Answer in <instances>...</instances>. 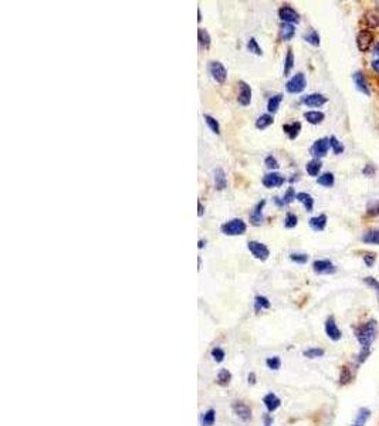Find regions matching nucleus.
I'll return each mask as SVG.
<instances>
[{"instance_id":"f257e3e1","label":"nucleus","mask_w":379,"mask_h":426,"mask_svg":"<svg viewBox=\"0 0 379 426\" xmlns=\"http://www.w3.org/2000/svg\"><path fill=\"white\" fill-rule=\"evenodd\" d=\"M354 337L359 344V349H372V345L376 340L379 333L378 321L369 318L364 321L362 324H358L354 327Z\"/></svg>"},{"instance_id":"f03ea898","label":"nucleus","mask_w":379,"mask_h":426,"mask_svg":"<svg viewBox=\"0 0 379 426\" xmlns=\"http://www.w3.org/2000/svg\"><path fill=\"white\" fill-rule=\"evenodd\" d=\"M220 230L226 236H240L247 230V225L241 219H232L220 226Z\"/></svg>"},{"instance_id":"7ed1b4c3","label":"nucleus","mask_w":379,"mask_h":426,"mask_svg":"<svg viewBox=\"0 0 379 426\" xmlns=\"http://www.w3.org/2000/svg\"><path fill=\"white\" fill-rule=\"evenodd\" d=\"M305 87H307V78L304 73H297L287 81L286 90L290 94H300L305 90Z\"/></svg>"},{"instance_id":"20e7f679","label":"nucleus","mask_w":379,"mask_h":426,"mask_svg":"<svg viewBox=\"0 0 379 426\" xmlns=\"http://www.w3.org/2000/svg\"><path fill=\"white\" fill-rule=\"evenodd\" d=\"M358 370H359V368H358L354 362L342 365V368H341L340 371V378H338L341 387H347L351 382H354Z\"/></svg>"},{"instance_id":"39448f33","label":"nucleus","mask_w":379,"mask_h":426,"mask_svg":"<svg viewBox=\"0 0 379 426\" xmlns=\"http://www.w3.org/2000/svg\"><path fill=\"white\" fill-rule=\"evenodd\" d=\"M324 331L325 335L331 341H334V342H338V341L342 338V331H341V328L338 327V324H337L334 316H330V317L325 320Z\"/></svg>"},{"instance_id":"423d86ee","label":"nucleus","mask_w":379,"mask_h":426,"mask_svg":"<svg viewBox=\"0 0 379 426\" xmlns=\"http://www.w3.org/2000/svg\"><path fill=\"white\" fill-rule=\"evenodd\" d=\"M247 249L248 252L255 256L257 260H260V262H266V260L269 259V256H270L269 248H267L264 243H260V241L250 240L247 243Z\"/></svg>"},{"instance_id":"0eeeda50","label":"nucleus","mask_w":379,"mask_h":426,"mask_svg":"<svg viewBox=\"0 0 379 426\" xmlns=\"http://www.w3.org/2000/svg\"><path fill=\"white\" fill-rule=\"evenodd\" d=\"M279 17L283 23L287 24H297L300 23V15L294 8L284 5L279 9Z\"/></svg>"},{"instance_id":"6e6552de","label":"nucleus","mask_w":379,"mask_h":426,"mask_svg":"<svg viewBox=\"0 0 379 426\" xmlns=\"http://www.w3.org/2000/svg\"><path fill=\"white\" fill-rule=\"evenodd\" d=\"M372 43H373V34H372L371 30L365 29V30H361L358 33V36H356V46H358V50L361 53H366L371 48Z\"/></svg>"},{"instance_id":"1a4fd4ad","label":"nucleus","mask_w":379,"mask_h":426,"mask_svg":"<svg viewBox=\"0 0 379 426\" xmlns=\"http://www.w3.org/2000/svg\"><path fill=\"white\" fill-rule=\"evenodd\" d=\"M209 73L212 78L219 83V84H223L226 81V77H227V70L226 67L222 64L220 62H210L209 63Z\"/></svg>"},{"instance_id":"9d476101","label":"nucleus","mask_w":379,"mask_h":426,"mask_svg":"<svg viewBox=\"0 0 379 426\" xmlns=\"http://www.w3.org/2000/svg\"><path fill=\"white\" fill-rule=\"evenodd\" d=\"M328 149H330V138H320L312 144L309 152L315 159H320V158H324L328 154Z\"/></svg>"},{"instance_id":"9b49d317","label":"nucleus","mask_w":379,"mask_h":426,"mask_svg":"<svg viewBox=\"0 0 379 426\" xmlns=\"http://www.w3.org/2000/svg\"><path fill=\"white\" fill-rule=\"evenodd\" d=\"M312 270L315 274H334L337 271V267L331 260L321 259V260H315L312 263Z\"/></svg>"},{"instance_id":"f8f14e48","label":"nucleus","mask_w":379,"mask_h":426,"mask_svg":"<svg viewBox=\"0 0 379 426\" xmlns=\"http://www.w3.org/2000/svg\"><path fill=\"white\" fill-rule=\"evenodd\" d=\"M327 102H328V98H327L325 95H323V94H318V93L305 95V97H302V100H301V104L307 105V107H309V108H318V107H323V105L327 104Z\"/></svg>"},{"instance_id":"ddd939ff","label":"nucleus","mask_w":379,"mask_h":426,"mask_svg":"<svg viewBox=\"0 0 379 426\" xmlns=\"http://www.w3.org/2000/svg\"><path fill=\"white\" fill-rule=\"evenodd\" d=\"M237 102L243 107H247L251 102V87L246 81H239V95Z\"/></svg>"},{"instance_id":"4468645a","label":"nucleus","mask_w":379,"mask_h":426,"mask_svg":"<svg viewBox=\"0 0 379 426\" xmlns=\"http://www.w3.org/2000/svg\"><path fill=\"white\" fill-rule=\"evenodd\" d=\"M352 80H354L356 90H358L359 93H362L364 95H368V97L371 95V88H369V84H368L366 77H365L362 71H355V73L352 74Z\"/></svg>"},{"instance_id":"2eb2a0df","label":"nucleus","mask_w":379,"mask_h":426,"mask_svg":"<svg viewBox=\"0 0 379 426\" xmlns=\"http://www.w3.org/2000/svg\"><path fill=\"white\" fill-rule=\"evenodd\" d=\"M266 206V201H260L257 202L255 205V208L251 209L250 212V216H248V220H250V225L253 226H260L262 222H263V209Z\"/></svg>"},{"instance_id":"dca6fc26","label":"nucleus","mask_w":379,"mask_h":426,"mask_svg":"<svg viewBox=\"0 0 379 426\" xmlns=\"http://www.w3.org/2000/svg\"><path fill=\"white\" fill-rule=\"evenodd\" d=\"M284 182H286V179L279 172H270V173H266L263 176V185L266 188H269V189H271V188H280Z\"/></svg>"},{"instance_id":"f3484780","label":"nucleus","mask_w":379,"mask_h":426,"mask_svg":"<svg viewBox=\"0 0 379 426\" xmlns=\"http://www.w3.org/2000/svg\"><path fill=\"white\" fill-rule=\"evenodd\" d=\"M371 416H372L371 409H369V408H366V406H362V408H359V409L356 411L355 418H354V420H352L351 426H365L368 422H369Z\"/></svg>"},{"instance_id":"a211bd4d","label":"nucleus","mask_w":379,"mask_h":426,"mask_svg":"<svg viewBox=\"0 0 379 426\" xmlns=\"http://www.w3.org/2000/svg\"><path fill=\"white\" fill-rule=\"evenodd\" d=\"M232 409L237 415V418L241 419L243 422H248L251 419V409L248 408L246 403L234 402L232 405Z\"/></svg>"},{"instance_id":"6ab92c4d","label":"nucleus","mask_w":379,"mask_h":426,"mask_svg":"<svg viewBox=\"0 0 379 426\" xmlns=\"http://www.w3.org/2000/svg\"><path fill=\"white\" fill-rule=\"evenodd\" d=\"M263 403L264 406L267 408V411L274 412L277 411L280 406H281V399H280L276 394L270 392V394H267V395L263 398Z\"/></svg>"},{"instance_id":"aec40b11","label":"nucleus","mask_w":379,"mask_h":426,"mask_svg":"<svg viewBox=\"0 0 379 426\" xmlns=\"http://www.w3.org/2000/svg\"><path fill=\"white\" fill-rule=\"evenodd\" d=\"M213 179H215V188L217 191H225L227 188V178H226L225 170L217 168L213 170Z\"/></svg>"},{"instance_id":"412c9836","label":"nucleus","mask_w":379,"mask_h":426,"mask_svg":"<svg viewBox=\"0 0 379 426\" xmlns=\"http://www.w3.org/2000/svg\"><path fill=\"white\" fill-rule=\"evenodd\" d=\"M327 222H328V219H327V215H318V216H314L311 217L308 220L309 223V227L312 229V230H315V232H323L325 229V226H327Z\"/></svg>"},{"instance_id":"4be33fe9","label":"nucleus","mask_w":379,"mask_h":426,"mask_svg":"<svg viewBox=\"0 0 379 426\" xmlns=\"http://www.w3.org/2000/svg\"><path fill=\"white\" fill-rule=\"evenodd\" d=\"M283 131L286 132V135L290 140H295L301 131V123L294 121V123H290V124H284L283 125Z\"/></svg>"},{"instance_id":"5701e85b","label":"nucleus","mask_w":379,"mask_h":426,"mask_svg":"<svg viewBox=\"0 0 379 426\" xmlns=\"http://www.w3.org/2000/svg\"><path fill=\"white\" fill-rule=\"evenodd\" d=\"M295 36V26L294 24L283 23L280 27V39L283 41H288Z\"/></svg>"},{"instance_id":"b1692460","label":"nucleus","mask_w":379,"mask_h":426,"mask_svg":"<svg viewBox=\"0 0 379 426\" xmlns=\"http://www.w3.org/2000/svg\"><path fill=\"white\" fill-rule=\"evenodd\" d=\"M304 118L307 119V123H309V124L318 125L324 121L325 114L321 112V111H307V112H304Z\"/></svg>"},{"instance_id":"393cba45","label":"nucleus","mask_w":379,"mask_h":426,"mask_svg":"<svg viewBox=\"0 0 379 426\" xmlns=\"http://www.w3.org/2000/svg\"><path fill=\"white\" fill-rule=\"evenodd\" d=\"M321 168H323V163H321L320 159H315V158L308 161L307 165H305V170H307V173H308L309 176H317V178L320 176Z\"/></svg>"},{"instance_id":"a878e982","label":"nucleus","mask_w":379,"mask_h":426,"mask_svg":"<svg viewBox=\"0 0 379 426\" xmlns=\"http://www.w3.org/2000/svg\"><path fill=\"white\" fill-rule=\"evenodd\" d=\"M297 201L302 203V206L305 208L307 212H312V209H314V199H312L311 195L307 194V192H298L297 194Z\"/></svg>"},{"instance_id":"bb28decb","label":"nucleus","mask_w":379,"mask_h":426,"mask_svg":"<svg viewBox=\"0 0 379 426\" xmlns=\"http://www.w3.org/2000/svg\"><path fill=\"white\" fill-rule=\"evenodd\" d=\"M361 240L366 243V245H375V246H379V227L378 229H372V230H368L366 233L362 234Z\"/></svg>"},{"instance_id":"cd10ccee","label":"nucleus","mask_w":379,"mask_h":426,"mask_svg":"<svg viewBox=\"0 0 379 426\" xmlns=\"http://www.w3.org/2000/svg\"><path fill=\"white\" fill-rule=\"evenodd\" d=\"M274 123V118H273V114H263V115H260L259 118H257V121H256V128L257 130H266V128H269L271 124Z\"/></svg>"},{"instance_id":"c85d7f7f","label":"nucleus","mask_w":379,"mask_h":426,"mask_svg":"<svg viewBox=\"0 0 379 426\" xmlns=\"http://www.w3.org/2000/svg\"><path fill=\"white\" fill-rule=\"evenodd\" d=\"M317 184L324 186V188H331L335 184V176L331 172H324V173H321L317 178Z\"/></svg>"},{"instance_id":"c756f323","label":"nucleus","mask_w":379,"mask_h":426,"mask_svg":"<svg viewBox=\"0 0 379 426\" xmlns=\"http://www.w3.org/2000/svg\"><path fill=\"white\" fill-rule=\"evenodd\" d=\"M281 101H283V94H276V95L270 97V100H269V102H267L269 114H274V112H277V111H279Z\"/></svg>"},{"instance_id":"7c9ffc66","label":"nucleus","mask_w":379,"mask_h":426,"mask_svg":"<svg viewBox=\"0 0 379 426\" xmlns=\"http://www.w3.org/2000/svg\"><path fill=\"white\" fill-rule=\"evenodd\" d=\"M270 307H271V302L269 301V298H267V297H264V295H256L255 310L257 311V313L262 310H269Z\"/></svg>"},{"instance_id":"2f4dec72","label":"nucleus","mask_w":379,"mask_h":426,"mask_svg":"<svg viewBox=\"0 0 379 426\" xmlns=\"http://www.w3.org/2000/svg\"><path fill=\"white\" fill-rule=\"evenodd\" d=\"M293 67H294V53L291 48H288L286 58H284V76H288L293 70Z\"/></svg>"},{"instance_id":"473e14b6","label":"nucleus","mask_w":379,"mask_h":426,"mask_svg":"<svg viewBox=\"0 0 379 426\" xmlns=\"http://www.w3.org/2000/svg\"><path fill=\"white\" fill-rule=\"evenodd\" d=\"M324 354L325 351L323 348H320V347H311V348H307L302 352V355L305 356V358H309V359L321 358V356H324Z\"/></svg>"},{"instance_id":"72a5a7b5","label":"nucleus","mask_w":379,"mask_h":426,"mask_svg":"<svg viewBox=\"0 0 379 426\" xmlns=\"http://www.w3.org/2000/svg\"><path fill=\"white\" fill-rule=\"evenodd\" d=\"M304 40L314 47H318L320 46V43H321L320 34H318V31L314 30V29H311L308 33H305V34H304Z\"/></svg>"},{"instance_id":"f704fd0d","label":"nucleus","mask_w":379,"mask_h":426,"mask_svg":"<svg viewBox=\"0 0 379 426\" xmlns=\"http://www.w3.org/2000/svg\"><path fill=\"white\" fill-rule=\"evenodd\" d=\"M198 40H199V44H201V47H203V48H209V46H210L209 33L205 30V29H202V27L198 29Z\"/></svg>"},{"instance_id":"c9c22d12","label":"nucleus","mask_w":379,"mask_h":426,"mask_svg":"<svg viewBox=\"0 0 379 426\" xmlns=\"http://www.w3.org/2000/svg\"><path fill=\"white\" fill-rule=\"evenodd\" d=\"M203 118H205V123H206L208 127L212 130V132H215L216 135H219V134H220V125L217 123L216 118H213V116L209 115V114H205Z\"/></svg>"},{"instance_id":"e433bc0d","label":"nucleus","mask_w":379,"mask_h":426,"mask_svg":"<svg viewBox=\"0 0 379 426\" xmlns=\"http://www.w3.org/2000/svg\"><path fill=\"white\" fill-rule=\"evenodd\" d=\"M216 380L219 385L226 387V385H229V382H230V380H232V374L227 371V370H220L219 374H217Z\"/></svg>"},{"instance_id":"4c0bfd02","label":"nucleus","mask_w":379,"mask_h":426,"mask_svg":"<svg viewBox=\"0 0 379 426\" xmlns=\"http://www.w3.org/2000/svg\"><path fill=\"white\" fill-rule=\"evenodd\" d=\"M330 148H333V152L335 154V155H341L342 152H344V145H342V142H341L337 137H331L330 138Z\"/></svg>"},{"instance_id":"58836bf2","label":"nucleus","mask_w":379,"mask_h":426,"mask_svg":"<svg viewBox=\"0 0 379 426\" xmlns=\"http://www.w3.org/2000/svg\"><path fill=\"white\" fill-rule=\"evenodd\" d=\"M216 420V412L213 409H209L203 413V418H202V426H213Z\"/></svg>"},{"instance_id":"ea45409f","label":"nucleus","mask_w":379,"mask_h":426,"mask_svg":"<svg viewBox=\"0 0 379 426\" xmlns=\"http://www.w3.org/2000/svg\"><path fill=\"white\" fill-rule=\"evenodd\" d=\"M247 50L250 53H253V54L256 55L263 54V50H262V47L259 46V43H257V40H256L255 37H251V39L247 41Z\"/></svg>"},{"instance_id":"a19ab883","label":"nucleus","mask_w":379,"mask_h":426,"mask_svg":"<svg viewBox=\"0 0 379 426\" xmlns=\"http://www.w3.org/2000/svg\"><path fill=\"white\" fill-rule=\"evenodd\" d=\"M266 365L271 371H277L281 367V359H280V356H270L266 359Z\"/></svg>"},{"instance_id":"79ce46f5","label":"nucleus","mask_w":379,"mask_h":426,"mask_svg":"<svg viewBox=\"0 0 379 426\" xmlns=\"http://www.w3.org/2000/svg\"><path fill=\"white\" fill-rule=\"evenodd\" d=\"M297 223H298V217H297V215L293 213V212H288L286 215V219H284V226H286L287 229H293V227L297 226Z\"/></svg>"},{"instance_id":"37998d69","label":"nucleus","mask_w":379,"mask_h":426,"mask_svg":"<svg viewBox=\"0 0 379 426\" xmlns=\"http://www.w3.org/2000/svg\"><path fill=\"white\" fill-rule=\"evenodd\" d=\"M294 199H297V194H295L294 188H288L286 191V194H284V196H283V203H284V206L293 203Z\"/></svg>"},{"instance_id":"c03bdc74","label":"nucleus","mask_w":379,"mask_h":426,"mask_svg":"<svg viewBox=\"0 0 379 426\" xmlns=\"http://www.w3.org/2000/svg\"><path fill=\"white\" fill-rule=\"evenodd\" d=\"M290 260L297 264H305L308 262V255H305V253H291L290 255Z\"/></svg>"},{"instance_id":"a18cd8bd","label":"nucleus","mask_w":379,"mask_h":426,"mask_svg":"<svg viewBox=\"0 0 379 426\" xmlns=\"http://www.w3.org/2000/svg\"><path fill=\"white\" fill-rule=\"evenodd\" d=\"M364 283L366 284L368 287H371V288H373V291L376 293V295H378V301H379V281L375 277H371V276H368V277H364Z\"/></svg>"},{"instance_id":"49530a36","label":"nucleus","mask_w":379,"mask_h":426,"mask_svg":"<svg viewBox=\"0 0 379 426\" xmlns=\"http://www.w3.org/2000/svg\"><path fill=\"white\" fill-rule=\"evenodd\" d=\"M365 22L368 29H376L379 26V16L376 15H366L365 16Z\"/></svg>"},{"instance_id":"de8ad7c7","label":"nucleus","mask_w":379,"mask_h":426,"mask_svg":"<svg viewBox=\"0 0 379 426\" xmlns=\"http://www.w3.org/2000/svg\"><path fill=\"white\" fill-rule=\"evenodd\" d=\"M264 165H266V166H267L270 170H273V172H274L276 169H279V166H280L279 161L276 159V156H273V155L266 156V159H264Z\"/></svg>"},{"instance_id":"09e8293b","label":"nucleus","mask_w":379,"mask_h":426,"mask_svg":"<svg viewBox=\"0 0 379 426\" xmlns=\"http://www.w3.org/2000/svg\"><path fill=\"white\" fill-rule=\"evenodd\" d=\"M366 215L368 216H379V201H373L368 205L366 208Z\"/></svg>"},{"instance_id":"8fccbe9b","label":"nucleus","mask_w":379,"mask_h":426,"mask_svg":"<svg viewBox=\"0 0 379 426\" xmlns=\"http://www.w3.org/2000/svg\"><path fill=\"white\" fill-rule=\"evenodd\" d=\"M210 354H212V358H213V359H215L216 362H222V361L225 359V356H226L225 351H223L222 348H219V347H216V348L212 349V352H210Z\"/></svg>"},{"instance_id":"3c124183","label":"nucleus","mask_w":379,"mask_h":426,"mask_svg":"<svg viewBox=\"0 0 379 426\" xmlns=\"http://www.w3.org/2000/svg\"><path fill=\"white\" fill-rule=\"evenodd\" d=\"M376 262V255L375 253H365L364 255V263L366 264V267H372Z\"/></svg>"},{"instance_id":"603ef678","label":"nucleus","mask_w":379,"mask_h":426,"mask_svg":"<svg viewBox=\"0 0 379 426\" xmlns=\"http://www.w3.org/2000/svg\"><path fill=\"white\" fill-rule=\"evenodd\" d=\"M362 173H364L365 176H368V178H372V176H375V173H376V168H375L373 165H371V163H368V165H365L364 166Z\"/></svg>"},{"instance_id":"864d4df0","label":"nucleus","mask_w":379,"mask_h":426,"mask_svg":"<svg viewBox=\"0 0 379 426\" xmlns=\"http://www.w3.org/2000/svg\"><path fill=\"white\" fill-rule=\"evenodd\" d=\"M371 69L373 70L375 74H378L379 76V58L378 60H373V62L371 63Z\"/></svg>"},{"instance_id":"5fc2aeb1","label":"nucleus","mask_w":379,"mask_h":426,"mask_svg":"<svg viewBox=\"0 0 379 426\" xmlns=\"http://www.w3.org/2000/svg\"><path fill=\"white\" fill-rule=\"evenodd\" d=\"M263 423H264V426H271V425H273V416H270V415H264V416H263Z\"/></svg>"},{"instance_id":"6e6d98bb","label":"nucleus","mask_w":379,"mask_h":426,"mask_svg":"<svg viewBox=\"0 0 379 426\" xmlns=\"http://www.w3.org/2000/svg\"><path fill=\"white\" fill-rule=\"evenodd\" d=\"M203 213H205V208H203L202 202L199 201V202H198V216L202 217V216H203Z\"/></svg>"},{"instance_id":"4d7b16f0","label":"nucleus","mask_w":379,"mask_h":426,"mask_svg":"<svg viewBox=\"0 0 379 426\" xmlns=\"http://www.w3.org/2000/svg\"><path fill=\"white\" fill-rule=\"evenodd\" d=\"M248 384H251V385H255L256 384V377H255V374H250V375H248Z\"/></svg>"},{"instance_id":"13d9d810","label":"nucleus","mask_w":379,"mask_h":426,"mask_svg":"<svg viewBox=\"0 0 379 426\" xmlns=\"http://www.w3.org/2000/svg\"><path fill=\"white\" fill-rule=\"evenodd\" d=\"M373 53H375V55L379 58V41H376V44L373 47Z\"/></svg>"},{"instance_id":"bf43d9fd","label":"nucleus","mask_w":379,"mask_h":426,"mask_svg":"<svg viewBox=\"0 0 379 426\" xmlns=\"http://www.w3.org/2000/svg\"><path fill=\"white\" fill-rule=\"evenodd\" d=\"M198 22H202V13H201V9H198Z\"/></svg>"},{"instance_id":"052dcab7","label":"nucleus","mask_w":379,"mask_h":426,"mask_svg":"<svg viewBox=\"0 0 379 426\" xmlns=\"http://www.w3.org/2000/svg\"><path fill=\"white\" fill-rule=\"evenodd\" d=\"M205 243H206V241L199 240V246H198V248H199V249H203V246H205Z\"/></svg>"},{"instance_id":"680f3d73","label":"nucleus","mask_w":379,"mask_h":426,"mask_svg":"<svg viewBox=\"0 0 379 426\" xmlns=\"http://www.w3.org/2000/svg\"><path fill=\"white\" fill-rule=\"evenodd\" d=\"M378 10H379V3H378Z\"/></svg>"}]
</instances>
